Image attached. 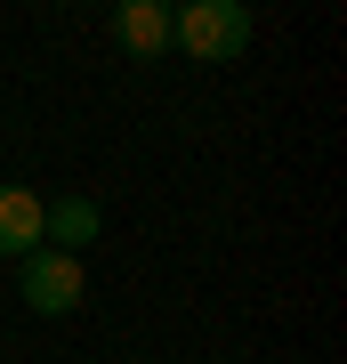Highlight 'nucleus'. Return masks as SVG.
I'll list each match as a JSON object with an SVG mask.
<instances>
[{
	"mask_svg": "<svg viewBox=\"0 0 347 364\" xmlns=\"http://www.w3.org/2000/svg\"><path fill=\"white\" fill-rule=\"evenodd\" d=\"M114 33L129 57H170V0H114Z\"/></svg>",
	"mask_w": 347,
	"mask_h": 364,
	"instance_id": "3",
	"label": "nucleus"
},
{
	"mask_svg": "<svg viewBox=\"0 0 347 364\" xmlns=\"http://www.w3.org/2000/svg\"><path fill=\"white\" fill-rule=\"evenodd\" d=\"M170 49L194 65H234L250 49V9L243 0H178L170 9Z\"/></svg>",
	"mask_w": 347,
	"mask_h": 364,
	"instance_id": "1",
	"label": "nucleus"
},
{
	"mask_svg": "<svg viewBox=\"0 0 347 364\" xmlns=\"http://www.w3.org/2000/svg\"><path fill=\"white\" fill-rule=\"evenodd\" d=\"M40 251V195L33 186H0V259Z\"/></svg>",
	"mask_w": 347,
	"mask_h": 364,
	"instance_id": "5",
	"label": "nucleus"
},
{
	"mask_svg": "<svg viewBox=\"0 0 347 364\" xmlns=\"http://www.w3.org/2000/svg\"><path fill=\"white\" fill-rule=\"evenodd\" d=\"M97 203L89 195H57V203H40V243L49 251H89L97 243Z\"/></svg>",
	"mask_w": 347,
	"mask_h": 364,
	"instance_id": "4",
	"label": "nucleus"
},
{
	"mask_svg": "<svg viewBox=\"0 0 347 364\" xmlns=\"http://www.w3.org/2000/svg\"><path fill=\"white\" fill-rule=\"evenodd\" d=\"M16 291H25V308L33 316H73L81 308V291H89V275H81V251H25L16 259Z\"/></svg>",
	"mask_w": 347,
	"mask_h": 364,
	"instance_id": "2",
	"label": "nucleus"
}]
</instances>
